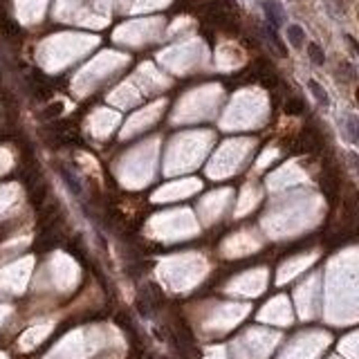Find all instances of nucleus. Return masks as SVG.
<instances>
[{
  "mask_svg": "<svg viewBox=\"0 0 359 359\" xmlns=\"http://www.w3.org/2000/svg\"><path fill=\"white\" fill-rule=\"evenodd\" d=\"M285 34H287V43L294 49H301L306 45V32H303L301 25H287Z\"/></svg>",
  "mask_w": 359,
  "mask_h": 359,
  "instance_id": "obj_2",
  "label": "nucleus"
},
{
  "mask_svg": "<svg viewBox=\"0 0 359 359\" xmlns=\"http://www.w3.org/2000/svg\"><path fill=\"white\" fill-rule=\"evenodd\" d=\"M344 133L346 137H348V141H357V119H355V115H348L344 119Z\"/></svg>",
  "mask_w": 359,
  "mask_h": 359,
  "instance_id": "obj_6",
  "label": "nucleus"
},
{
  "mask_svg": "<svg viewBox=\"0 0 359 359\" xmlns=\"http://www.w3.org/2000/svg\"><path fill=\"white\" fill-rule=\"evenodd\" d=\"M265 14H267V20L272 23V27H278L283 20V14H281V7L274 2V0H269V2H265Z\"/></svg>",
  "mask_w": 359,
  "mask_h": 359,
  "instance_id": "obj_4",
  "label": "nucleus"
},
{
  "mask_svg": "<svg viewBox=\"0 0 359 359\" xmlns=\"http://www.w3.org/2000/svg\"><path fill=\"white\" fill-rule=\"evenodd\" d=\"M308 56H310V61L314 65H323L325 63V54H323V49H321L316 43L308 45Z\"/></svg>",
  "mask_w": 359,
  "mask_h": 359,
  "instance_id": "obj_7",
  "label": "nucleus"
},
{
  "mask_svg": "<svg viewBox=\"0 0 359 359\" xmlns=\"http://www.w3.org/2000/svg\"><path fill=\"white\" fill-rule=\"evenodd\" d=\"M160 299L162 296H153L151 292H146V290H141L139 294H137V310H139V314L141 316H153L155 314V308H157V303H160Z\"/></svg>",
  "mask_w": 359,
  "mask_h": 359,
  "instance_id": "obj_1",
  "label": "nucleus"
},
{
  "mask_svg": "<svg viewBox=\"0 0 359 359\" xmlns=\"http://www.w3.org/2000/svg\"><path fill=\"white\" fill-rule=\"evenodd\" d=\"M308 88H310L312 97L316 99V103H321V106H330V97H328V92L323 90V86H321V83L310 81V83H308Z\"/></svg>",
  "mask_w": 359,
  "mask_h": 359,
  "instance_id": "obj_5",
  "label": "nucleus"
},
{
  "mask_svg": "<svg viewBox=\"0 0 359 359\" xmlns=\"http://www.w3.org/2000/svg\"><path fill=\"white\" fill-rule=\"evenodd\" d=\"M61 178L65 180V184H68L70 193H74L77 198H81V193H83V184H81V180H79L74 173H70L68 169H61Z\"/></svg>",
  "mask_w": 359,
  "mask_h": 359,
  "instance_id": "obj_3",
  "label": "nucleus"
}]
</instances>
